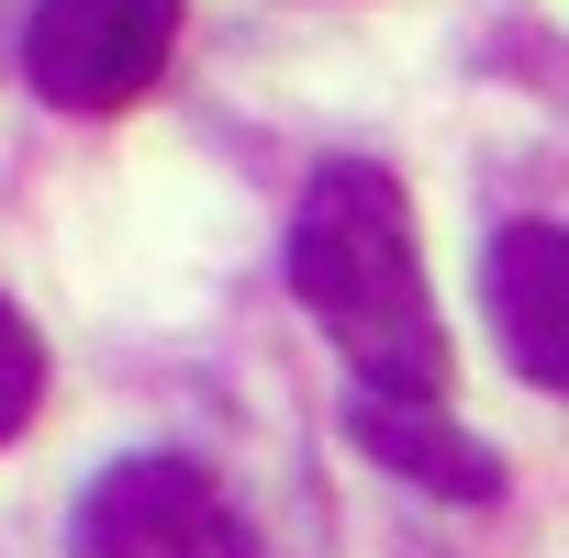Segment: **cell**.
<instances>
[{"instance_id":"obj_3","label":"cell","mask_w":569,"mask_h":558,"mask_svg":"<svg viewBox=\"0 0 569 558\" xmlns=\"http://www.w3.org/2000/svg\"><path fill=\"white\" fill-rule=\"evenodd\" d=\"M179 57V0H34L23 79L57 112H123Z\"/></svg>"},{"instance_id":"obj_4","label":"cell","mask_w":569,"mask_h":558,"mask_svg":"<svg viewBox=\"0 0 569 558\" xmlns=\"http://www.w3.org/2000/svg\"><path fill=\"white\" fill-rule=\"evenodd\" d=\"M480 302H491L502 358L569 402V223H502L480 246Z\"/></svg>"},{"instance_id":"obj_6","label":"cell","mask_w":569,"mask_h":558,"mask_svg":"<svg viewBox=\"0 0 569 558\" xmlns=\"http://www.w3.org/2000/svg\"><path fill=\"white\" fill-rule=\"evenodd\" d=\"M46 413V336L23 325V302H0V447Z\"/></svg>"},{"instance_id":"obj_1","label":"cell","mask_w":569,"mask_h":558,"mask_svg":"<svg viewBox=\"0 0 569 558\" xmlns=\"http://www.w3.org/2000/svg\"><path fill=\"white\" fill-rule=\"evenodd\" d=\"M291 291H302V313L336 336V358L358 369V391L447 402V325H436L425 246H413V212H402V179H391V168L336 157V168L302 179Z\"/></svg>"},{"instance_id":"obj_2","label":"cell","mask_w":569,"mask_h":558,"mask_svg":"<svg viewBox=\"0 0 569 558\" xmlns=\"http://www.w3.org/2000/svg\"><path fill=\"white\" fill-rule=\"evenodd\" d=\"M68 558H257L234 491L201 458H112L79 514H68Z\"/></svg>"},{"instance_id":"obj_5","label":"cell","mask_w":569,"mask_h":558,"mask_svg":"<svg viewBox=\"0 0 569 558\" xmlns=\"http://www.w3.org/2000/svg\"><path fill=\"white\" fill-rule=\"evenodd\" d=\"M347 436H358L391 480H413V491H436V502H502V447H480L447 402L358 391V402H347Z\"/></svg>"}]
</instances>
